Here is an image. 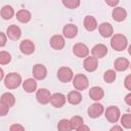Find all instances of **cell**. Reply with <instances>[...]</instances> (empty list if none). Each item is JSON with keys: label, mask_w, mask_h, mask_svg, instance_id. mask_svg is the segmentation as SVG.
Listing matches in <instances>:
<instances>
[{"label": "cell", "mask_w": 131, "mask_h": 131, "mask_svg": "<svg viewBox=\"0 0 131 131\" xmlns=\"http://www.w3.org/2000/svg\"><path fill=\"white\" fill-rule=\"evenodd\" d=\"M50 97H51V94H50V91L45 89V88H41L37 91L36 93V98H37V101L41 104H47L49 101H50Z\"/></svg>", "instance_id": "ba28073f"}, {"label": "cell", "mask_w": 131, "mask_h": 131, "mask_svg": "<svg viewBox=\"0 0 131 131\" xmlns=\"http://www.w3.org/2000/svg\"><path fill=\"white\" fill-rule=\"evenodd\" d=\"M6 35L11 40H18L21 36V30L16 25H11L6 30Z\"/></svg>", "instance_id": "5bb4252c"}, {"label": "cell", "mask_w": 131, "mask_h": 131, "mask_svg": "<svg viewBox=\"0 0 131 131\" xmlns=\"http://www.w3.org/2000/svg\"><path fill=\"white\" fill-rule=\"evenodd\" d=\"M19 49H20V51H21L24 54L30 55V54H32V53L35 51V45H34L33 41L27 39V40H24V41L20 42V44H19Z\"/></svg>", "instance_id": "9a60e30c"}, {"label": "cell", "mask_w": 131, "mask_h": 131, "mask_svg": "<svg viewBox=\"0 0 131 131\" xmlns=\"http://www.w3.org/2000/svg\"><path fill=\"white\" fill-rule=\"evenodd\" d=\"M0 14H1V17L3 19H10L14 15V10L10 5H5L2 7Z\"/></svg>", "instance_id": "484cf974"}, {"label": "cell", "mask_w": 131, "mask_h": 131, "mask_svg": "<svg viewBox=\"0 0 131 131\" xmlns=\"http://www.w3.org/2000/svg\"><path fill=\"white\" fill-rule=\"evenodd\" d=\"M57 78L62 83H68L74 78L73 71L68 67H61L57 71Z\"/></svg>", "instance_id": "5b68a950"}, {"label": "cell", "mask_w": 131, "mask_h": 131, "mask_svg": "<svg viewBox=\"0 0 131 131\" xmlns=\"http://www.w3.org/2000/svg\"><path fill=\"white\" fill-rule=\"evenodd\" d=\"M110 131H123V128L121 126H119V125H115V126H113L111 128Z\"/></svg>", "instance_id": "f35d334b"}, {"label": "cell", "mask_w": 131, "mask_h": 131, "mask_svg": "<svg viewBox=\"0 0 131 131\" xmlns=\"http://www.w3.org/2000/svg\"><path fill=\"white\" fill-rule=\"evenodd\" d=\"M8 112H9V107L6 104H4L2 101H0V116L1 117L6 116L8 114Z\"/></svg>", "instance_id": "d6a6232c"}, {"label": "cell", "mask_w": 131, "mask_h": 131, "mask_svg": "<svg viewBox=\"0 0 131 131\" xmlns=\"http://www.w3.org/2000/svg\"><path fill=\"white\" fill-rule=\"evenodd\" d=\"M3 78H4V72H3V70L0 68V81H1Z\"/></svg>", "instance_id": "60d3db41"}, {"label": "cell", "mask_w": 131, "mask_h": 131, "mask_svg": "<svg viewBox=\"0 0 131 131\" xmlns=\"http://www.w3.org/2000/svg\"><path fill=\"white\" fill-rule=\"evenodd\" d=\"M125 101H126V103H127L128 105H131V93H129V94L126 95Z\"/></svg>", "instance_id": "ab89813d"}, {"label": "cell", "mask_w": 131, "mask_h": 131, "mask_svg": "<svg viewBox=\"0 0 131 131\" xmlns=\"http://www.w3.org/2000/svg\"><path fill=\"white\" fill-rule=\"evenodd\" d=\"M73 85H74V87L77 91L85 90L89 85L88 78L83 74H77L73 78Z\"/></svg>", "instance_id": "3957f363"}, {"label": "cell", "mask_w": 131, "mask_h": 131, "mask_svg": "<svg viewBox=\"0 0 131 131\" xmlns=\"http://www.w3.org/2000/svg\"><path fill=\"white\" fill-rule=\"evenodd\" d=\"M105 3L112 7H115L119 3V0H105Z\"/></svg>", "instance_id": "8d00e7d4"}, {"label": "cell", "mask_w": 131, "mask_h": 131, "mask_svg": "<svg viewBox=\"0 0 131 131\" xmlns=\"http://www.w3.org/2000/svg\"><path fill=\"white\" fill-rule=\"evenodd\" d=\"M21 84V77L17 73H10L4 78V85L8 89H15Z\"/></svg>", "instance_id": "7a4b0ae2"}, {"label": "cell", "mask_w": 131, "mask_h": 131, "mask_svg": "<svg viewBox=\"0 0 131 131\" xmlns=\"http://www.w3.org/2000/svg\"><path fill=\"white\" fill-rule=\"evenodd\" d=\"M73 52L78 57H87L89 54V48L84 43H76L73 47Z\"/></svg>", "instance_id": "9c48e42d"}, {"label": "cell", "mask_w": 131, "mask_h": 131, "mask_svg": "<svg viewBox=\"0 0 131 131\" xmlns=\"http://www.w3.org/2000/svg\"><path fill=\"white\" fill-rule=\"evenodd\" d=\"M9 131H25V127L20 124H12L9 128Z\"/></svg>", "instance_id": "836d02e7"}, {"label": "cell", "mask_w": 131, "mask_h": 131, "mask_svg": "<svg viewBox=\"0 0 131 131\" xmlns=\"http://www.w3.org/2000/svg\"><path fill=\"white\" fill-rule=\"evenodd\" d=\"M31 12L27 9H20L16 12V18L18 19V21L23 23V24H27L31 20Z\"/></svg>", "instance_id": "cb8c5ba5"}, {"label": "cell", "mask_w": 131, "mask_h": 131, "mask_svg": "<svg viewBox=\"0 0 131 131\" xmlns=\"http://www.w3.org/2000/svg\"><path fill=\"white\" fill-rule=\"evenodd\" d=\"M33 76L35 80H43L47 76V69L41 63H36L33 67Z\"/></svg>", "instance_id": "52a82bcc"}, {"label": "cell", "mask_w": 131, "mask_h": 131, "mask_svg": "<svg viewBox=\"0 0 131 131\" xmlns=\"http://www.w3.org/2000/svg\"><path fill=\"white\" fill-rule=\"evenodd\" d=\"M23 88L28 93L34 92L37 89V82H36V80L33 79V78L25 80V82H23Z\"/></svg>", "instance_id": "603a6c76"}, {"label": "cell", "mask_w": 131, "mask_h": 131, "mask_svg": "<svg viewBox=\"0 0 131 131\" xmlns=\"http://www.w3.org/2000/svg\"><path fill=\"white\" fill-rule=\"evenodd\" d=\"M124 84H125V87H126L128 90H131V75H128V76L125 78Z\"/></svg>", "instance_id": "d590c367"}, {"label": "cell", "mask_w": 131, "mask_h": 131, "mask_svg": "<svg viewBox=\"0 0 131 131\" xmlns=\"http://www.w3.org/2000/svg\"><path fill=\"white\" fill-rule=\"evenodd\" d=\"M83 67H84V69H85L87 72L91 73V72H94V71L97 69V67H98V61H97V59H96L95 57H93V56H87V57L84 59Z\"/></svg>", "instance_id": "4fadbf2b"}, {"label": "cell", "mask_w": 131, "mask_h": 131, "mask_svg": "<svg viewBox=\"0 0 131 131\" xmlns=\"http://www.w3.org/2000/svg\"><path fill=\"white\" fill-rule=\"evenodd\" d=\"M98 31H99V34L104 37V38H108L111 36H113V33H114V29H113V26L110 24V23H102L98 26Z\"/></svg>", "instance_id": "e0dca14e"}, {"label": "cell", "mask_w": 131, "mask_h": 131, "mask_svg": "<svg viewBox=\"0 0 131 131\" xmlns=\"http://www.w3.org/2000/svg\"><path fill=\"white\" fill-rule=\"evenodd\" d=\"M50 46L55 50H61L64 47V38L61 35H53L50 38Z\"/></svg>", "instance_id": "7c38bea8"}, {"label": "cell", "mask_w": 131, "mask_h": 131, "mask_svg": "<svg viewBox=\"0 0 131 131\" xmlns=\"http://www.w3.org/2000/svg\"><path fill=\"white\" fill-rule=\"evenodd\" d=\"M0 101H2L4 104H6V105L10 108V107L13 106L14 103H15V97H14V95H13L12 93H10V92H5V93L2 94Z\"/></svg>", "instance_id": "d4e9b609"}, {"label": "cell", "mask_w": 131, "mask_h": 131, "mask_svg": "<svg viewBox=\"0 0 131 131\" xmlns=\"http://www.w3.org/2000/svg\"><path fill=\"white\" fill-rule=\"evenodd\" d=\"M76 131H90V129H89V127L87 126V125H81L79 128H77L76 129Z\"/></svg>", "instance_id": "74e56055"}, {"label": "cell", "mask_w": 131, "mask_h": 131, "mask_svg": "<svg viewBox=\"0 0 131 131\" xmlns=\"http://www.w3.org/2000/svg\"><path fill=\"white\" fill-rule=\"evenodd\" d=\"M121 124L124 128L130 129L131 128V115L130 114H125L121 118Z\"/></svg>", "instance_id": "f546056e"}, {"label": "cell", "mask_w": 131, "mask_h": 131, "mask_svg": "<svg viewBox=\"0 0 131 131\" xmlns=\"http://www.w3.org/2000/svg\"><path fill=\"white\" fill-rule=\"evenodd\" d=\"M116 72L114 70H107L104 74H103V80L106 83H113L116 80Z\"/></svg>", "instance_id": "f1b7e54d"}, {"label": "cell", "mask_w": 131, "mask_h": 131, "mask_svg": "<svg viewBox=\"0 0 131 131\" xmlns=\"http://www.w3.org/2000/svg\"><path fill=\"white\" fill-rule=\"evenodd\" d=\"M67 100L71 103V104H79L81 101H82V95L79 91L77 90H74V91H71L69 92L68 96H67Z\"/></svg>", "instance_id": "7402d4cb"}, {"label": "cell", "mask_w": 131, "mask_h": 131, "mask_svg": "<svg viewBox=\"0 0 131 131\" xmlns=\"http://www.w3.org/2000/svg\"><path fill=\"white\" fill-rule=\"evenodd\" d=\"M112 16L113 19L116 21H123L127 16V12L123 7H115L113 9Z\"/></svg>", "instance_id": "ffe728a7"}, {"label": "cell", "mask_w": 131, "mask_h": 131, "mask_svg": "<svg viewBox=\"0 0 131 131\" xmlns=\"http://www.w3.org/2000/svg\"><path fill=\"white\" fill-rule=\"evenodd\" d=\"M62 34L68 39H73L78 34V28L73 24H68L62 29Z\"/></svg>", "instance_id": "2e32d148"}, {"label": "cell", "mask_w": 131, "mask_h": 131, "mask_svg": "<svg viewBox=\"0 0 131 131\" xmlns=\"http://www.w3.org/2000/svg\"><path fill=\"white\" fill-rule=\"evenodd\" d=\"M66 100H67L66 96H64L62 93H58V92H57V93H54V94L51 95L49 102H50L54 107L59 108V107H61V106L64 105Z\"/></svg>", "instance_id": "8fae6325"}, {"label": "cell", "mask_w": 131, "mask_h": 131, "mask_svg": "<svg viewBox=\"0 0 131 131\" xmlns=\"http://www.w3.org/2000/svg\"><path fill=\"white\" fill-rule=\"evenodd\" d=\"M92 56L95 57L96 59L102 58L107 54V47L104 44H97L91 49Z\"/></svg>", "instance_id": "30bf717a"}, {"label": "cell", "mask_w": 131, "mask_h": 131, "mask_svg": "<svg viewBox=\"0 0 131 131\" xmlns=\"http://www.w3.org/2000/svg\"><path fill=\"white\" fill-rule=\"evenodd\" d=\"M128 41L123 34H115L111 39V46L116 51H123L127 47Z\"/></svg>", "instance_id": "6da1fadb"}, {"label": "cell", "mask_w": 131, "mask_h": 131, "mask_svg": "<svg viewBox=\"0 0 131 131\" xmlns=\"http://www.w3.org/2000/svg\"><path fill=\"white\" fill-rule=\"evenodd\" d=\"M6 42H7V38H6V35L2 32H0V47H3L6 45Z\"/></svg>", "instance_id": "e575fe53"}, {"label": "cell", "mask_w": 131, "mask_h": 131, "mask_svg": "<svg viewBox=\"0 0 131 131\" xmlns=\"http://www.w3.org/2000/svg\"><path fill=\"white\" fill-rule=\"evenodd\" d=\"M104 112V107L101 103H98V102H95L93 104H91L88 110H87V113H88V116L92 119H95V118H98L102 115V113Z\"/></svg>", "instance_id": "8992f818"}, {"label": "cell", "mask_w": 131, "mask_h": 131, "mask_svg": "<svg viewBox=\"0 0 131 131\" xmlns=\"http://www.w3.org/2000/svg\"><path fill=\"white\" fill-rule=\"evenodd\" d=\"M103 95H104V92L101 87L94 86V87L90 88V90H89V96L94 101H99L100 99H102Z\"/></svg>", "instance_id": "ac0fdd59"}, {"label": "cell", "mask_w": 131, "mask_h": 131, "mask_svg": "<svg viewBox=\"0 0 131 131\" xmlns=\"http://www.w3.org/2000/svg\"><path fill=\"white\" fill-rule=\"evenodd\" d=\"M104 116H105V119L108 122H111V123H117L119 121V119H120L121 113H120L119 107H117L115 105H111V106H108L105 110Z\"/></svg>", "instance_id": "277c9868"}, {"label": "cell", "mask_w": 131, "mask_h": 131, "mask_svg": "<svg viewBox=\"0 0 131 131\" xmlns=\"http://www.w3.org/2000/svg\"><path fill=\"white\" fill-rule=\"evenodd\" d=\"M83 25H84L85 29H86L88 32H92V31H94V30L97 28V21H96L95 17H93V16H91V15L85 16L84 21H83Z\"/></svg>", "instance_id": "44dd1931"}, {"label": "cell", "mask_w": 131, "mask_h": 131, "mask_svg": "<svg viewBox=\"0 0 131 131\" xmlns=\"http://www.w3.org/2000/svg\"><path fill=\"white\" fill-rule=\"evenodd\" d=\"M83 122H84V120H83V118L80 117V116H74V117H72V118L70 119V123H71L73 129L79 128L81 125H83Z\"/></svg>", "instance_id": "83f0119b"}, {"label": "cell", "mask_w": 131, "mask_h": 131, "mask_svg": "<svg viewBox=\"0 0 131 131\" xmlns=\"http://www.w3.org/2000/svg\"><path fill=\"white\" fill-rule=\"evenodd\" d=\"M62 4L70 9H75L80 5V1L79 0H63Z\"/></svg>", "instance_id": "1f68e13d"}, {"label": "cell", "mask_w": 131, "mask_h": 131, "mask_svg": "<svg viewBox=\"0 0 131 131\" xmlns=\"http://www.w3.org/2000/svg\"><path fill=\"white\" fill-rule=\"evenodd\" d=\"M11 61V55L7 51H0V64H7Z\"/></svg>", "instance_id": "4dcf8cb0"}, {"label": "cell", "mask_w": 131, "mask_h": 131, "mask_svg": "<svg viewBox=\"0 0 131 131\" xmlns=\"http://www.w3.org/2000/svg\"><path fill=\"white\" fill-rule=\"evenodd\" d=\"M130 66V62L127 58L125 57H118L115 62H114V67H115V70L119 71V72H123V71H126Z\"/></svg>", "instance_id": "d6986e66"}, {"label": "cell", "mask_w": 131, "mask_h": 131, "mask_svg": "<svg viewBox=\"0 0 131 131\" xmlns=\"http://www.w3.org/2000/svg\"><path fill=\"white\" fill-rule=\"evenodd\" d=\"M57 129H58V131H72L73 130L70 120H68V119L60 120L57 124Z\"/></svg>", "instance_id": "4316f807"}]
</instances>
